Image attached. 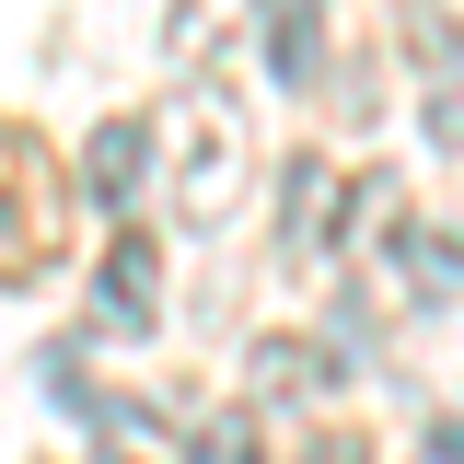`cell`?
Here are the masks:
<instances>
[{
  "mask_svg": "<svg viewBox=\"0 0 464 464\" xmlns=\"http://www.w3.org/2000/svg\"><path fill=\"white\" fill-rule=\"evenodd\" d=\"M267 70H279L290 93L325 82V12H314V0H267Z\"/></svg>",
  "mask_w": 464,
  "mask_h": 464,
  "instance_id": "obj_9",
  "label": "cell"
},
{
  "mask_svg": "<svg viewBox=\"0 0 464 464\" xmlns=\"http://www.w3.org/2000/svg\"><path fill=\"white\" fill-rule=\"evenodd\" d=\"M302 464H372V441H360V430H314V453Z\"/></svg>",
  "mask_w": 464,
  "mask_h": 464,
  "instance_id": "obj_13",
  "label": "cell"
},
{
  "mask_svg": "<svg viewBox=\"0 0 464 464\" xmlns=\"http://www.w3.org/2000/svg\"><path fill=\"white\" fill-rule=\"evenodd\" d=\"M151 314H163V256H151V232H116L105 279H93V337H140Z\"/></svg>",
  "mask_w": 464,
  "mask_h": 464,
  "instance_id": "obj_6",
  "label": "cell"
},
{
  "mask_svg": "<svg viewBox=\"0 0 464 464\" xmlns=\"http://www.w3.org/2000/svg\"><path fill=\"white\" fill-rule=\"evenodd\" d=\"M395 35H406V58H418V82H430V70H453V58H464V24L441 12V0H406V12H395Z\"/></svg>",
  "mask_w": 464,
  "mask_h": 464,
  "instance_id": "obj_10",
  "label": "cell"
},
{
  "mask_svg": "<svg viewBox=\"0 0 464 464\" xmlns=\"http://www.w3.org/2000/svg\"><path fill=\"white\" fill-rule=\"evenodd\" d=\"M47 244H58V186L35 163V140L0 128V267H35Z\"/></svg>",
  "mask_w": 464,
  "mask_h": 464,
  "instance_id": "obj_5",
  "label": "cell"
},
{
  "mask_svg": "<svg viewBox=\"0 0 464 464\" xmlns=\"http://www.w3.org/2000/svg\"><path fill=\"white\" fill-rule=\"evenodd\" d=\"M418 464H464V418H441V430H430V453Z\"/></svg>",
  "mask_w": 464,
  "mask_h": 464,
  "instance_id": "obj_14",
  "label": "cell"
},
{
  "mask_svg": "<svg viewBox=\"0 0 464 464\" xmlns=\"http://www.w3.org/2000/svg\"><path fill=\"white\" fill-rule=\"evenodd\" d=\"M348 209H360V186H348L325 151H302V163L279 174V256H290V267L337 256V244H348Z\"/></svg>",
  "mask_w": 464,
  "mask_h": 464,
  "instance_id": "obj_3",
  "label": "cell"
},
{
  "mask_svg": "<svg viewBox=\"0 0 464 464\" xmlns=\"http://www.w3.org/2000/svg\"><path fill=\"white\" fill-rule=\"evenodd\" d=\"M418 128H430L441 151H464V58H453V70H430V82H418Z\"/></svg>",
  "mask_w": 464,
  "mask_h": 464,
  "instance_id": "obj_12",
  "label": "cell"
},
{
  "mask_svg": "<svg viewBox=\"0 0 464 464\" xmlns=\"http://www.w3.org/2000/svg\"><path fill=\"white\" fill-rule=\"evenodd\" d=\"M151 163H163V128H140V116H105V128H93V151H82V186H93L116 221H128V209H140V186H151Z\"/></svg>",
  "mask_w": 464,
  "mask_h": 464,
  "instance_id": "obj_7",
  "label": "cell"
},
{
  "mask_svg": "<svg viewBox=\"0 0 464 464\" xmlns=\"http://www.w3.org/2000/svg\"><path fill=\"white\" fill-rule=\"evenodd\" d=\"M186 464H267V430H256V406H221V418L186 441Z\"/></svg>",
  "mask_w": 464,
  "mask_h": 464,
  "instance_id": "obj_11",
  "label": "cell"
},
{
  "mask_svg": "<svg viewBox=\"0 0 464 464\" xmlns=\"http://www.w3.org/2000/svg\"><path fill=\"white\" fill-rule=\"evenodd\" d=\"M372 290H383L395 314H453L464 302V232L453 221H395L372 244Z\"/></svg>",
  "mask_w": 464,
  "mask_h": 464,
  "instance_id": "obj_2",
  "label": "cell"
},
{
  "mask_svg": "<svg viewBox=\"0 0 464 464\" xmlns=\"http://www.w3.org/2000/svg\"><path fill=\"white\" fill-rule=\"evenodd\" d=\"M163 186H174V221L186 232H221L232 198H244V105L221 82H186L163 116Z\"/></svg>",
  "mask_w": 464,
  "mask_h": 464,
  "instance_id": "obj_1",
  "label": "cell"
},
{
  "mask_svg": "<svg viewBox=\"0 0 464 464\" xmlns=\"http://www.w3.org/2000/svg\"><path fill=\"white\" fill-rule=\"evenodd\" d=\"M82 418H93V464H186L151 430V406H128V395H82Z\"/></svg>",
  "mask_w": 464,
  "mask_h": 464,
  "instance_id": "obj_8",
  "label": "cell"
},
{
  "mask_svg": "<svg viewBox=\"0 0 464 464\" xmlns=\"http://www.w3.org/2000/svg\"><path fill=\"white\" fill-rule=\"evenodd\" d=\"M337 383H348V348H325V337L267 325V337L244 348V395H256V418H267V406H325Z\"/></svg>",
  "mask_w": 464,
  "mask_h": 464,
  "instance_id": "obj_4",
  "label": "cell"
}]
</instances>
